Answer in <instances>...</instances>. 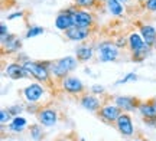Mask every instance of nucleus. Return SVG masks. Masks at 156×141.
Here are the masks:
<instances>
[{
	"mask_svg": "<svg viewBox=\"0 0 156 141\" xmlns=\"http://www.w3.org/2000/svg\"><path fill=\"white\" fill-rule=\"evenodd\" d=\"M106 7L108 13L112 16H123L124 13V9H123V3H120L119 0H107L106 2Z\"/></svg>",
	"mask_w": 156,
	"mask_h": 141,
	"instance_id": "aec40b11",
	"label": "nucleus"
},
{
	"mask_svg": "<svg viewBox=\"0 0 156 141\" xmlns=\"http://www.w3.org/2000/svg\"><path fill=\"white\" fill-rule=\"evenodd\" d=\"M5 75L9 76L10 79H23V78H32V75L25 69L22 63H17V62H12L9 65L5 66Z\"/></svg>",
	"mask_w": 156,
	"mask_h": 141,
	"instance_id": "1a4fd4ad",
	"label": "nucleus"
},
{
	"mask_svg": "<svg viewBox=\"0 0 156 141\" xmlns=\"http://www.w3.org/2000/svg\"><path fill=\"white\" fill-rule=\"evenodd\" d=\"M149 51H151V49H146V51H140V52H136V53H132V59H133L134 62H142V61H145L146 56L149 55Z\"/></svg>",
	"mask_w": 156,
	"mask_h": 141,
	"instance_id": "a878e982",
	"label": "nucleus"
},
{
	"mask_svg": "<svg viewBox=\"0 0 156 141\" xmlns=\"http://www.w3.org/2000/svg\"><path fill=\"white\" fill-rule=\"evenodd\" d=\"M137 111L140 115L143 117V119H153L156 118V104L153 99L151 101H140Z\"/></svg>",
	"mask_w": 156,
	"mask_h": 141,
	"instance_id": "dca6fc26",
	"label": "nucleus"
},
{
	"mask_svg": "<svg viewBox=\"0 0 156 141\" xmlns=\"http://www.w3.org/2000/svg\"><path fill=\"white\" fill-rule=\"evenodd\" d=\"M45 32V29L42 28V26H30V28L26 30V38L28 39H30V38H36V36H39V35H42Z\"/></svg>",
	"mask_w": 156,
	"mask_h": 141,
	"instance_id": "5701e85b",
	"label": "nucleus"
},
{
	"mask_svg": "<svg viewBox=\"0 0 156 141\" xmlns=\"http://www.w3.org/2000/svg\"><path fill=\"white\" fill-rule=\"evenodd\" d=\"M78 59L73 56H65V58H61L58 61H51L49 63V71L52 73V76L58 81H62V79L68 76L71 71L78 66Z\"/></svg>",
	"mask_w": 156,
	"mask_h": 141,
	"instance_id": "f03ea898",
	"label": "nucleus"
},
{
	"mask_svg": "<svg viewBox=\"0 0 156 141\" xmlns=\"http://www.w3.org/2000/svg\"><path fill=\"white\" fill-rule=\"evenodd\" d=\"M91 92L94 95H101V94H104V86H101V85H93L91 86Z\"/></svg>",
	"mask_w": 156,
	"mask_h": 141,
	"instance_id": "7c9ffc66",
	"label": "nucleus"
},
{
	"mask_svg": "<svg viewBox=\"0 0 156 141\" xmlns=\"http://www.w3.org/2000/svg\"><path fill=\"white\" fill-rule=\"evenodd\" d=\"M153 101H155V104H156V99H153Z\"/></svg>",
	"mask_w": 156,
	"mask_h": 141,
	"instance_id": "a19ab883",
	"label": "nucleus"
},
{
	"mask_svg": "<svg viewBox=\"0 0 156 141\" xmlns=\"http://www.w3.org/2000/svg\"><path fill=\"white\" fill-rule=\"evenodd\" d=\"M139 2H143V3H145V2H146V0H139Z\"/></svg>",
	"mask_w": 156,
	"mask_h": 141,
	"instance_id": "58836bf2",
	"label": "nucleus"
},
{
	"mask_svg": "<svg viewBox=\"0 0 156 141\" xmlns=\"http://www.w3.org/2000/svg\"><path fill=\"white\" fill-rule=\"evenodd\" d=\"M75 55H77V59L80 62H87L94 55V48H91L88 45L78 46L77 49H75Z\"/></svg>",
	"mask_w": 156,
	"mask_h": 141,
	"instance_id": "6ab92c4d",
	"label": "nucleus"
},
{
	"mask_svg": "<svg viewBox=\"0 0 156 141\" xmlns=\"http://www.w3.org/2000/svg\"><path fill=\"white\" fill-rule=\"evenodd\" d=\"M129 49L132 53H136V52H140V51H146V49H151L152 46H149L146 43L142 35L137 33V32H132L129 33Z\"/></svg>",
	"mask_w": 156,
	"mask_h": 141,
	"instance_id": "4468645a",
	"label": "nucleus"
},
{
	"mask_svg": "<svg viewBox=\"0 0 156 141\" xmlns=\"http://www.w3.org/2000/svg\"><path fill=\"white\" fill-rule=\"evenodd\" d=\"M23 16V12H15V13H12V15H9V16H7V19H9V20H13V19H17V17H22Z\"/></svg>",
	"mask_w": 156,
	"mask_h": 141,
	"instance_id": "473e14b6",
	"label": "nucleus"
},
{
	"mask_svg": "<svg viewBox=\"0 0 156 141\" xmlns=\"http://www.w3.org/2000/svg\"><path fill=\"white\" fill-rule=\"evenodd\" d=\"M74 6H77L80 9H85V10H91L98 6L97 0H73Z\"/></svg>",
	"mask_w": 156,
	"mask_h": 141,
	"instance_id": "4be33fe9",
	"label": "nucleus"
},
{
	"mask_svg": "<svg viewBox=\"0 0 156 141\" xmlns=\"http://www.w3.org/2000/svg\"><path fill=\"white\" fill-rule=\"evenodd\" d=\"M114 45L120 49V48H124L126 45H129V39H126V38H119V39H116V42H114Z\"/></svg>",
	"mask_w": 156,
	"mask_h": 141,
	"instance_id": "c756f323",
	"label": "nucleus"
},
{
	"mask_svg": "<svg viewBox=\"0 0 156 141\" xmlns=\"http://www.w3.org/2000/svg\"><path fill=\"white\" fill-rule=\"evenodd\" d=\"M139 33L142 35V38L149 46H153L156 42V29L151 25H139Z\"/></svg>",
	"mask_w": 156,
	"mask_h": 141,
	"instance_id": "a211bd4d",
	"label": "nucleus"
},
{
	"mask_svg": "<svg viewBox=\"0 0 156 141\" xmlns=\"http://www.w3.org/2000/svg\"><path fill=\"white\" fill-rule=\"evenodd\" d=\"M134 141H143V140H140V138H139V140H134Z\"/></svg>",
	"mask_w": 156,
	"mask_h": 141,
	"instance_id": "ea45409f",
	"label": "nucleus"
},
{
	"mask_svg": "<svg viewBox=\"0 0 156 141\" xmlns=\"http://www.w3.org/2000/svg\"><path fill=\"white\" fill-rule=\"evenodd\" d=\"M26 125H28V121L23 117H13L12 123L9 124V130L13 133H22Z\"/></svg>",
	"mask_w": 156,
	"mask_h": 141,
	"instance_id": "412c9836",
	"label": "nucleus"
},
{
	"mask_svg": "<svg viewBox=\"0 0 156 141\" xmlns=\"http://www.w3.org/2000/svg\"><path fill=\"white\" fill-rule=\"evenodd\" d=\"M30 137L34 138V140H41L42 137H44V131H42V127H39V125H30Z\"/></svg>",
	"mask_w": 156,
	"mask_h": 141,
	"instance_id": "b1692460",
	"label": "nucleus"
},
{
	"mask_svg": "<svg viewBox=\"0 0 156 141\" xmlns=\"http://www.w3.org/2000/svg\"><path fill=\"white\" fill-rule=\"evenodd\" d=\"M107 0H97V3H98V5H100V3H106Z\"/></svg>",
	"mask_w": 156,
	"mask_h": 141,
	"instance_id": "f704fd0d",
	"label": "nucleus"
},
{
	"mask_svg": "<svg viewBox=\"0 0 156 141\" xmlns=\"http://www.w3.org/2000/svg\"><path fill=\"white\" fill-rule=\"evenodd\" d=\"M0 40H2V46H3V53H7V55H12V53H15V52H17L19 49H20V46H22V40L17 38L16 35H6V36H3V38H0Z\"/></svg>",
	"mask_w": 156,
	"mask_h": 141,
	"instance_id": "9d476101",
	"label": "nucleus"
},
{
	"mask_svg": "<svg viewBox=\"0 0 156 141\" xmlns=\"http://www.w3.org/2000/svg\"><path fill=\"white\" fill-rule=\"evenodd\" d=\"M97 52H98V59L101 62H114L120 55V49L110 40L98 43Z\"/></svg>",
	"mask_w": 156,
	"mask_h": 141,
	"instance_id": "20e7f679",
	"label": "nucleus"
},
{
	"mask_svg": "<svg viewBox=\"0 0 156 141\" xmlns=\"http://www.w3.org/2000/svg\"><path fill=\"white\" fill-rule=\"evenodd\" d=\"M22 95L28 104H39L45 96V86L41 84H30L23 88Z\"/></svg>",
	"mask_w": 156,
	"mask_h": 141,
	"instance_id": "423d86ee",
	"label": "nucleus"
},
{
	"mask_svg": "<svg viewBox=\"0 0 156 141\" xmlns=\"http://www.w3.org/2000/svg\"><path fill=\"white\" fill-rule=\"evenodd\" d=\"M62 89L71 94V95H83L85 92V85L81 82V79H78L77 76L68 75L61 81Z\"/></svg>",
	"mask_w": 156,
	"mask_h": 141,
	"instance_id": "0eeeda50",
	"label": "nucleus"
},
{
	"mask_svg": "<svg viewBox=\"0 0 156 141\" xmlns=\"http://www.w3.org/2000/svg\"><path fill=\"white\" fill-rule=\"evenodd\" d=\"M137 79V76H136V73L134 72H130V73H127L124 78H122L120 81H117L116 82V85H122V84H127V82H134Z\"/></svg>",
	"mask_w": 156,
	"mask_h": 141,
	"instance_id": "bb28decb",
	"label": "nucleus"
},
{
	"mask_svg": "<svg viewBox=\"0 0 156 141\" xmlns=\"http://www.w3.org/2000/svg\"><path fill=\"white\" fill-rule=\"evenodd\" d=\"M80 104L83 105V108L88 109L91 112H97V111L103 107V104H101L100 99L95 95H91V94H83L81 99H80Z\"/></svg>",
	"mask_w": 156,
	"mask_h": 141,
	"instance_id": "2eb2a0df",
	"label": "nucleus"
},
{
	"mask_svg": "<svg viewBox=\"0 0 156 141\" xmlns=\"http://www.w3.org/2000/svg\"><path fill=\"white\" fill-rule=\"evenodd\" d=\"M74 26V22H73V16L68 13L67 10H62L55 19V28L58 30H62V32H65L68 30L69 28H73Z\"/></svg>",
	"mask_w": 156,
	"mask_h": 141,
	"instance_id": "f3484780",
	"label": "nucleus"
},
{
	"mask_svg": "<svg viewBox=\"0 0 156 141\" xmlns=\"http://www.w3.org/2000/svg\"><path fill=\"white\" fill-rule=\"evenodd\" d=\"M36 118H38L41 125L52 127L58 123V112H56L55 108L52 107H41L39 111L36 112Z\"/></svg>",
	"mask_w": 156,
	"mask_h": 141,
	"instance_id": "6e6552de",
	"label": "nucleus"
},
{
	"mask_svg": "<svg viewBox=\"0 0 156 141\" xmlns=\"http://www.w3.org/2000/svg\"><path fill=\"white\" fill-rule=\"evenodd\" d=\"M7 109H9V112H10L13 117H19V114L22 112V107H19V105H12V107H9Z\"/></svg>",
	"mask_w": 156,
	"mask_h": 141,
	"instance_id": "c85d7f7f",
	"label": "nucleus"
},
{
	"mask_svg": "<svg viewBox=\"0 0 156 141\" xmlns=\"http://www.w3.org/2000/svg\"><path fill=\"white\" fill-rule=\"evenodd\" d=\"M146 10L149 12H156V0H146L145 3H143Z\"/></svg>",
	"mask_w": 156,
	"mask_h": 141,
	"instance_id": "cd10ccee",
	"label": "nucleus"
},
{
	"mask_svg": "<svg viewBox=\"0 0 156 141\" xmlns=\"http://www.w3.org/2000/svg\"><path fill=\"white\" fill-rule=\"evenodd\" d=\"M152 48H153V49H155V51H156V42H155V43H153V46H152Z\"/></svg>",
	"mask_w": 156,
	"mask_h": 141,
	"instance_id": "4c0bfd02",
	"label": "nucleus"
},
{
	"mask_svg": "<svg viewBox=\"0 0 156 141\" xmlns=\"http://www.w3.org/2000/svg\"><path fill=\"white\" fill-rule=\"evenodd\" d=\"M58 141H69V140H68V138H59Z\"/></svg>",
	"mask_w": 156,
	"mask_h": 141,
	"instance_id": "e433bc0d",
	"label": "nucleus"
},
{
	"mask_svg": "<svg viewBox=\"0 0 156 141\" xmlns=\"http://www.w3.org/2000/svg\"><path fill=\"white\" fill-rule=\"evenodd\" d=\"M65 10L73 16V22L74 26H78V28H85V29H91L94 26V15L90 10H85V9H80L77 6H73V7H68Z\"/></svg>",
	"mask_w": 156,
	"mask_h": 141,
	"instance_id": "7ed1b4c3",
	"label": "nucleus"
},
{
	"mask_svg": "<svg viewBox=\"0 0 156 141\" xmlns=\"http://www.w3.org/2000/svg\"><path fill=\"white\" fill-rule=\"evenodd\" d=\"M65 38L68 40H73V42H84L85 39H88L90 35H91V29H85V28H78V26H73L68 30L64 32Z\"/></svg>",
	"mask_w": 156,
	"mask_h": 141,
	"instance_id": "ddd939ff",
	"label": "nucleus"
},
{
	"mask_svg": "<svg viewBox=\"0 0 156 141\" xmlns=\"http://www.w3.org/2000/svg\"><path fill=\"white\" fill-rule=\"evenodd\" d=\"M145 123H146V124H149V125H152V127H156V118H153V119H145Z\"/></svg>",
	"mask_w": 156,
	"mask_h": 141,
	"instance_id": "72a5a7b5",
	"label": "nucleus"
},
{
	"mask_svg": "<svg viewBox=\"0 0 156 141\" xmlns=\"http://www.w3.org/2000/svg\"><path fill=\"white\" fill-rule=\"evenodd\" d=\"M114 104H116L119 108H122L123 112H132V111L139 108L140 101L136 96L122 95V96H116V98H114Z\"/></svg>",
	"mask_w": 156,
	"mask_h": 141,
	"instance_id": "9b49d317",
	"label": "nucleus"
},
{
	"mask_svg": "<svg viewBox=\"0 0 156 141\" xmlns=\"http://www.w3.org/2000/svg\"><path fill=\"white\" fill-rule=\"evenodd\" d=\"M49 63L51 61H45V62H35V61H23L22 65L25 66V69L28 71L32 78H35L36 81L42 82V84L48 85L51 84V78H52V73L49 71Z\"/></svg>",
	"mask_w": 156,
	"mask_h": 141,
	"instance_id": "f257e3e1",
	"label": "nucleus"
},
{
	"mask_svg": "<svg viewBox=\"0 0 156 141\" xmlns=\"http://www.w3.org/2000/svg\"><path fill=\"white\" fill-rule=\"evenodd\" d=\"M119 2H120V3H123V5H126V3H127L129 0H119Z\"/></svg>",
	"mask_w": 156,
	"mask_h": 141,
	"instance_id": "c9c22d12",
	"label": "nucleus"
},
{
	"mask_svg": "<svg viewBox=\"0 0 156 141\" xmlns=\"http://www.w3.org/2000/svg\"><path fill=\"white\" fill-rule=\"evenodd\" d=\"M116 127L124 137H130L134 134L133 121H132V117H130L127 112H123L122 115L119 117V119L116 121Z\"/></svg>",
	"mask_w": 156,
	"mask_h": 141,
	"instance_id": "f8f14e48",
	"label": "nucleus"
},
{
	"mask_svg": "<svg viewBox=\"0 0 156 141\" xmlns=\"http://www.w3.org/2000/svg\"><path fill=\"white\" fill-rule=\"evenodd\" d=\"M6 35H9V30H7V26H6L5 23H2L0 25V38H3Z\"/></svg>",
	"mask_w": 156,
	"mask_h": 141,
	"instance_id": "2f4dec72",
	"label": "nucleus"
},
{
	"mask_svg": "<svg viewBox=\"0 0 156 141\" xmlns=\"http://www.w3.org/2000/svg\"><path fill=\"white\" fill-rule=\"evenodd\" d=\"M122 114V108H119L114 102L113 104H103V107L97 111V115L100 117V119H103L107 124H116V121Z\"/></svg>",
	"mask_w": 156,
	"mask_h": 141,
	"instance_id": "39448f33",
	"label": "nucleus"
},
{
	"mask_svg": "<svg viewBox=\"0 0 156 141\" xmlns=\"http://www.w3.org/2000/svg\"><path fill=\"white\" fill-rule=\"evenodd\" d=\"M12 119H13V115L9 112V109H2L0 111V123H2V125L10 124Z\"/></svg>",
	"mask_w": 156,
	"mask_h": 141,
	"instance_id": "393cba45",
	"label": "nucleus"
}]
</instances>
